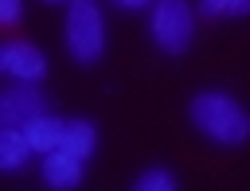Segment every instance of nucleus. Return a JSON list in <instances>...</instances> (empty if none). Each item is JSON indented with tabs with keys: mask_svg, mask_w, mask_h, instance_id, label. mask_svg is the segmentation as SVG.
Masks as SVG:
<instances>
[{
	"mask_svg": "<svg viewBox=\"0 0 250 191\" xmlns=\"http://www.w3.org/2000/svg\"><path fill=\"white\" fill-rule=\"evenodd\" d=\"M188 113H191V125L207 140H215V144H242V140H250V113L223 90L195 94Z\"/></svg>",
	"mask_w": 250,
	"mask_h": 191,
	"instance_id": "f257e3e1",
	"label": "nucleus"
},
{
	"mask_svg": "<svg viewBox=\"0 0 250 191\" xmlns=\"http://www.w3.org/2000/svg\"><path fill=\"white\" fill-rule=\"evenodd\" d=\"M66 51L74 62L90 66L105 51V19L94 0H70L66 8Z\"/></svg>",
	"mask_w": 250,
	"mask_h": 191,
	"instance_id": "f03ea898",
	"label": "nucleus"
},
{
	"mask_svg": "<svg viewBox=\"0 0 250 191\" xmlns=\"http://www.w3.org/2000/svg\"><path fill=\"white\" fill-rule=\"evenodd\" d=\"M148 31L156 39L160 51L180 55L191 47L195 35V12L188 0H152V16H148Z\"/></svg>",
	"mask_w": 250,
	"mask_h": 191,
	"instance_id": "7ed1b4c3",
	"label": "nucleus"
},
{
	"mask_svg": "<svg viewBox=\"0 0 250 191\" xmlns=\"http://www.w3.org/2000/svg\"><path fill=\"white\" fill-rule=\"evenodd\" d=\"M0 70H4L8 78H16V82L35 86V82L47 74V58H43V51H39L35 43H27V39H8V43L0 47Z\"/></svg>",
	"mask_w": 250,
	"mask_h": 191,
	"instance_id": "20e7f679",
	"label": "nucleus"
},
{
	"mask_svg": "<svg viewBox=\"0 0 250 191\" xmlns=\"http://www.w3.org/2000/svg\"><path fill=\"white\" fill-rule=\"evenodd\" d=\"M43 113H47V97L27 82H16L12 90L0 94V125H8V129H23L27 121H35Z\"/></svg>",
	"mask_w": 250,
	"mask_h": 191,
	"instance_id": "39448f33",
	"label": "nucleus"
},
{
	"mask_svg": "<svg viewBox=\"0 0 250 191\" xmlns=\"http://www.w3.org/2000/svg\"><path fill=\"white\" fill-rule=\"evenodd\" d=\"M39 175H43V183L51 191H74L82 183V160L74 152H66V148H55V152L43 156Z\"/></svg>",
	"mask_w": 250,
	"mask_h": 191,
	"instance_id": "423d86ee",
	"label": "nucleus"
},
{
	"mask_svg": "<svg viewBox=\"0 0 250 191\" xmlns=\"http://www.w3.org/2000/svg\"><path fill=\"white\" fill-rule=\"evenodd\" d=\"M62 133H66V121H59V117H51V113H43V117H35V121L23 125V136H27L31 152H39V156L62 148Z\"/></svg>",
	"mask_w": 250,
	"mask_h": 191,
	"instance_id": "0eeeda50",
	"label": "nucleus"
},
{
	"mask_svg": "<svg viewBox=\"0 0 250 191\" xmlns=\"http://www.w3.org/2000/svg\"><path fill=\"white\" fill-rule=\"evenodd\" d=\"M62 148H66V152H74L78 160L94 156V148H98V129H94V121H86V117H74V121H66Z\"/></svg>",
	"mask_w": 250,
	"mask_h": 191,
	"instance_id": "6e6552de",
	"label": "nucleus"
},
{
	"mask_svg": "<svg viewBox=\"0 0 250 191\" xmlns=\"http://www.w3.org/2000/svg\"><path fill=\"white\" fill-rule=\"evenodd\" d=\"M27 156H31V144H27V136H23V129H0V168L4 172H20L23 164H27Z\"/></svg>",
	"mask_w": 250,
	"mask_h": 191,
	"instance_id": "1a4fd4ad",
	"label": "nucleus"
},
{
	"mask_svg": "<svg viewBox=\"0 0 250 191\" xmlns=\"http://www.w3.org/2000/svg\"><path fill=\"white\" fill-rule=\"evenodd\" d=\"M133 191H176V175L168 168H148V172L137 175Z\"/></svg>",
	"mask_w": 250,
	"mask_h": 191,
	"instance_id": "9d476101",
	"label": "nucleus"
},
{
	"mask_svg": "<svg viewBox=\"0 0 250 191\" xmlns=\"http://www.w3.org/2000/svg\"><path fill=\"white\" fill-rule=\"evenodd\" d=\"M199 12L219 19V16H246L250 12V0H199Z\"/></svg>",
	"mask_w": 250,
	"mask_h": 191,
	"instance_id": "9b49d317",
	"label": "nucleus"
},
{
	"mask_svg": "<svg viewBox=\"0 0 250 191\" xmlns=\"http://www.w3.org/2000/svg\"><path fill=\"white\" fill-rule=\"evenodd\" d=\"M0 23L4 27H16L20 23V0H0Z\"/></svg>",
	"mask_w": 250,
	"mask_h": 191,
	"instance_id": "f8f14e48",
	"label": "nucleus"
},
{
	"mask_svg": "<svg viewBox=\"0 0 250 191\" xmlns=\"http://www.w3.org/2000/svg\"><path fill=\"white\" fill-rule=\"evenodd\" d=\"M113 4H117V8H129V12H133V8H145V4H152V0H113Z\"/></svg>",
	"mask_w": 250,
	"mask_h": 191,
	"instance_id": "ddd939ff",
	"label": "nucleus"
},
{
	"mask_svg": "<svg viewBox=\"0 0 250 191\" xmlns=\"http://www.w3.org/2000/svg\"><path fill=\"white\" fill-rule=\"evenodd\" d=\"M55 4H62V0H55Z\"/></svg>",
	"mask_w": 250,
	"mask_h": 191,
	"instance_id": "4468645a",
	"label": "nucleus"
}]
</instances>
